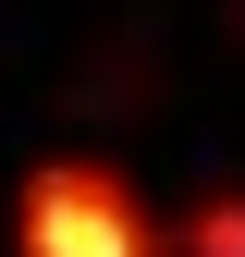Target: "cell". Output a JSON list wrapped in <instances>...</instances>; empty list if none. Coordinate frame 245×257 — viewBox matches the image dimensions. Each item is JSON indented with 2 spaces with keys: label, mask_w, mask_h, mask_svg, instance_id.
<instances>
[{
  "label": "cell",
  "mask_w": 245,
  "mask_h": 257,
  "mask_svg": "<svg viewBox=\"0 0 245 257\" xmlns=\"http://www.w3.org/2000/svg\"><path fill=\"white\" fill-rule=\"evenodd\" d=\"M13 257H184L135 172L98 147H37L13 172Z\"/></svg>",
  "instance_id": "cell-1"
},
{
  "label": "cell",
  "mask_w": 245,
  "mask_h": 257,
  "mask_svg": "<svg viewBox=\"0 0 245 257\" xmlns=\"http://www.w3.org/2000/svg\"><path fill=\"white\" fill-rule=\"evenodd\" d=\"M172 245L184 257H245V184H208V196L172 220Z\"/></svg>",
  "instance_id": "cell-2"
}]
</instances>
